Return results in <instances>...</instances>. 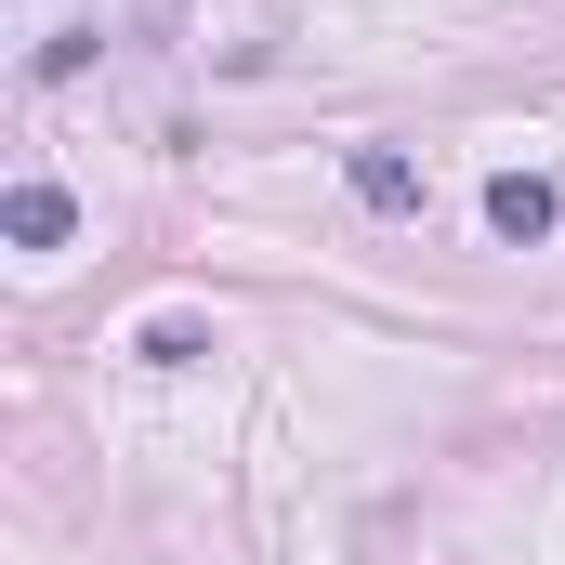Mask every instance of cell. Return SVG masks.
<instances>
[{"mask_svg": "<svg viewBox=\"0 0 565 565\" xmlns=\"http://www.w3.org/2000/svg\"><path fill=\"white\" fill-rule=\"evenodd\" d=\"M553 224H565V184H553V171H500V184H487V237H500V250H540Z\"/></svg>", "mask_w": 565, "mask_h": 565, "instance_id": "cell-1", "label": "cell"}, {"mask_svg": "<svg viewBox=\"0 0 565 565\" xmlns=\"http://www.w3.org/2000/svg\"><path fill=\"white\" fill-rule=\"evenodd\" d=\"M342 171H355V198H369V211H422V171H408L395 145H355Z\"/></svg>", "mask_w": 565, "mask_h": 565, "instance_id": "cell-2", "label": "cell"}, {"mask_svg": "<svg viewBox=\"0 0 565 565\" xmlns=\"http://www.w3.org/2000/svg\"><path fill=\"white\" fill-rule=\"evenodd\" d=\"M66 224H79V211H66V184H40V171H26V184H13V250H66Z\"/></svg>", "mask_w": 565, "mask_h": 565, "instance_id": "cell-3", "label": "cell"}, {"mask_svg": "<svg viewBox=\"0 0 565 565\" xmlns=\"http://www.w3.org/2000/svg\"><path fill=\"white\" fill-rule=\"evenodd\" d=\"M132 355H145V369H198V355H211V329H198V316H145Z\"/></svg>", "mask_w": 565, "mask_h": 565, "instance_id": "cell-4", "label": "cell"}]
</instances>
